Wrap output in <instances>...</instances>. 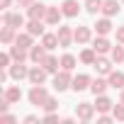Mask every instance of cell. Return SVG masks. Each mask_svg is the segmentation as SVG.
I'll return each mask as SVG.
<instances>
[{
	"label": "cell",
	"instance_id": "cell-1",
	"mask_svg": "<svg viewBox=\"0 0 124 124\" xmlns=\"http://www.w3.org/2000/svg\"><path fill=\"white\" fill-rule=\"evenodd\" d=\"M71 83H73V78H71V71H66V68H61L58 73H54V88H56L58 93H63V90H68V88H71Z\"/></svg>",
	"mask_w": 124,
	"mask_h": 124
},
{
	"label": "cell",
	"instance_id": "cell-2",
	"mask_svg": "<svg viewBox=\"0 0 124 124\" xmlns=\"http://www.w3.org/2000/svg\"><path fill=\"white\" fill-rule=\"evenodd\" d=\"M46 100H49L46 88H44V85H32V90H29V102H32V105H37V107H41Z\"/></svg>",
	"mask_w": 124,
	"mask_h": 124
},
{
	"label": "cell",
	"instance_id": "cell-3",
	"mask_svg": "<svg viewBox=\"0 0 124 124\" xmlns=\"http://www.w3.org/2000/svg\"><path fill=\"white\" fill-rule=\"evenodd\" d=\"M46 76H49V71H46L41 63H37L34 68H29V83H32V85H44Z\"/></svg>",
	"mask_w": 124,
	"mask_h": 124
},
{
	"label": "cell",
	"instance_id": "cell-4",
	"mask_svg": "<svg viewBox=\"0 0 124 124\" xmlns=\"http://www.w3.org/2000/svg\"><path fill=\"white\" fill-rule=\"evenodd\" d=\"M95 105H90V102H80L78 107H76V117L80 119V122H90L93 117H95Z\"/></svg>",
	"mask_w": 124,
	"mask_h": 124
},
{
	"label": "cell",
	"instance_id": "cell-5",
	"mask_svg": "<svg viewBox=\"0 0 124 124\" xmlns=\"http://www.w3.org/2000/svg\"><path fill=\"white\" fill-rule=\"evenodd\" d=\"M8 71H10V78H12V80H24V78H29V68L22 63V61H15V66H10Z\"/></svg>",
	"mask_w": 124,
	"mask_h": 124
},
{
	"label": "cell",
	"instance_id": "cell-6",
	"mask_svg": "<svg viewBox=\"0 0 124 124\" xmlns=\"http://www.w3.org/2000/svg\"><path fill=\"white\" fill-rule=\"evenodd\" d=\"M46 10H49V5L32 3V5L27 8V17H29V20H44V17H46Z\"/></svg>",
	"mask_w": 124,
	"mask_h": 124
},
{
	"label": "cell",
	"instance_id": "cell-7",
	"mask_svg": "<svg viewBox=\"0 0 124 124\" xmlns=\"http://www.w3.org/2000/svg\"><path fill=\"white\" fill-rule=\"evenodd\" d=\"M56 34H58V44L63 46V49H68V46L76 41V37H73V29H71V27H58V32H56Z\"/></svg>",
	"mask_w": 124,
	"mask_h": 124
},
{
	"label": "cell",
	"instance_id": "cell-8",
	"mask_svg": "<svg viewBox=\"0 0 124 124\" xmlns=\"http://www.w3.org/2000/svg\"><path fill=\"white\" fill-rule=\"evenodd\" d=\"M3 22H5L8 27H12V29H20V27H24V17H22L20 12H5Z\"/></svg>",
	"mask_w": 124,
	"mask_h": 124
},
{
	"label": "cell",
	"instance_id": "cell-9",
	"mask_svg": "<svg viewBox=\"0 0 124 124\" xmlns=\"http://www.w3.org/2000/svg\"><path fill=\"white\" fill-rule=\"evenodd\" d=\"M90 76H85V73H78L76 78H73V83H71V88L76 90V93H83V90H88L90 88Z\"/></svg>",
	"mask_w": 124,
	"mask_h": 124
},
{
	"label": "cell",
	"instance_id": "cell-10",
	"mask_svg": "<svg viewBox=\"0 0 124 124\" xmlns=\"http://www.w3.org/2000/svg\"><path fill=\"white\" fill-rule=\"evenodd\" d=\"M44 58H46V46L44 44H34L29 49V61H32V63H41Z\"/></svg>",
	"mask_w": 124,
	"mask_h": 124
},
{
	"label": "cell",
	"instance_id": "cell-11",
	"mask_svg": "<svg viewBox=\"0 0 124 124\" xmlns=\"http://www.w3.org/2000/svg\"><path fill=\"white\" fill-rule=\"evenodd\" d=\"M61 17H66V15H63V10H61V8H51V5H49L44 22H46V24H58V22H61Z\"/></svg>",
	"mask_w": 124,
	"mask_h": 124
},
{
	"label": "cell",
	"instance_id": "cell-12",
	"mask_svg": "<svg viewBox=\"0 0 124 124\" xmlns=\"http://www.w3.org/2000/svg\"><path fill=\"white\" fill-rule=\"evenodd\" d=\"M61 10H63V15H66V17H78V12H80V5H78V0H63Z\"/></svg>",
	"mask_w": 124,
	"mask_h": 124
},
{
	"label": "cell",
	"instance_id": "cell-13",
	"mask_svg": "<svg viewBox=\"0 0 124 124\" xmlns=\"http://www.w3.org/2000/svg\"><path fill=\"white\" fill-rule=\"evenodd\" d=\"M93 66L97 68V73H107V76L112 73V61H107L102 54H97V58H95V63H93Z\"/></svg>",
	"mask_w": 124,
	"mask_h": 124
},
{
	"label": "cell",
	"instance_id": "cell-14",
	"mask_svg": "<svg viewBox=\"0 0 124 124\" xmlns=\"http://www.w3.org/2000/svg\"><path fill=\"white\" fill-rule=\"evenodd\" d=\"M27 32H29L32 37H44V34H46V32H44V20H29Z\"/></svg>",
	"mask_w": 124,
	"mask_h": 124
},
{
	"label": "cell",
	"instance_id": "cell-15",
	"mask_svg": "<svg viewBox=\"0 0 124 124\" xmlns=\"http://www.w3.org/2000/svg\"><path fill=\"white\" fill-rule=\"evenodd\" d=\"M102 15L105 17L119 15V3H117V0H105V3H102Z\"/></svg>",
	"mask_w": 124,
	"mask_h": 124
},
{
	"label": "cell",
	"instance_id": "cell-16",
	"mask_svg": "<svg viewBox=\"0 0 124 124\" xmlns=\"http://www.w3.org/2000/svg\"><path fill=\"white\" fill-rule=\"evenodd\" d=\"M10 56H12V61H22V63H24V61L29 58L27 49H22L20 44H12V46H10Z\"/></svg>",
	"mask_w": 124,
	"mask_h": 124
},
{
	"label": "cell",
	"instance_id": "cell-17",
	"mask_svg": "<svg viewBox=\"0 0 124 124\" xmlns=\"http://www.w3.org/2000/svg\"><path fill=\"white\" fill-rule=\"evenodd\" d=\"M41 66L49 71V73H58V66H61V61L56 58V56H51V54H46V58L41 61Z\"/></svg>",
	"mask_w": 124,
	"mask_h": 124
},
{
	"label": "cell",
	"instance_id": "cell-18",
	"mask_svg": "<svg viewBox=\"0 0 124 124\" xmlns=\"http://www.w3.org/2000/svg\"><path fill=\"white\" fill-rule=\"evenodd\" d=\"M95 32H97L100 37H107V34L112 32V22H109V17H102V20H97V24H95Z\"/></svg>",
	"mask_w": 124,
	"mask_h": 124
},
{
	"label": "cell",
	"instance_id": "cell-19",
	"mask_svg": "<svg viewBox=\"0 0 124 124\" xmlns=\"http://www.w3.org/2000/svg\"><path fill=\"white\" fill-rule=\"evenodd\" d=\"M73 37H76L78 44H88V41H90V27H78V29H73Z\"/></svg>",
	"mask_w": 124,
	"mask_h": 124
},
{
	"label": "cell",
	"instance_id": "cell-20",
	"mask_svg": "<svg viewBox=\"0 0 124 124\" xmlns=\"http://www.w3.org/2000/svg\"><path fill=\"white\" fill-rule=\"evenodd\" d=\"M93 49H95L97 54H107V51H112V44H109L105 37H97V39L93 41Z\"/></svg>",
	"mask_w": 124,
	"mask_h": 124
},
{
	"label": "cell",
	"instance_id": "cell-21",
	"mask_svg": "<svg viewBox=\"0 0 124 124\" xmlns=\"http://www.w3.org/2000/svg\"><path fill=\"white\" fill-rule=\"evenodd\" d=\"M107 88H109V80H102V78H95V80L90 83V90H93L95 95H105Z\"/></svg>",
	"mask_w": 124,
	"mask_h": 124
},
{
	"label": "cell",
	"instance_id": "cell-22",
	"mask_svg": "<svg viewBox=\"0 0 124 124\" xmlns=\"http://www.w3.org/2000/svg\"><path fill=\"white\" fill-rule=\"evenodd\" d=\"M95 107H97V112H100V114H105V112H109L114 105H112V100H109V97H105V95H97V102H95Z\"/></svg>",
	"mask_w": 124,
	"mask_h": 124
},
{
	"label": "cell",
	"instance_id": "cell-23",
	"mask_svg": "<svg viewBox=\"0 0 124 124\" xmlns=\"http://www.w3.org/2000/svg\"><path fill=\"white\" fill-rule=\"evenodd\" d=\"M109 88H117V90L124 88V73L122 71H112L109 73Z\"/></svg>",
	"mask_w": 124,
	"mask_h": 124
},
{
	"label": "cell",
	"instance_id": "cell-24",
	"mask_svg": "<svg viewBox=\"0 0 124 124\" xmlns=\"http://www.w3.org/2000/svg\"><path fill=\"white\" fill-rule=\"evenodd\" d=\"M41 44L46 46V51H54L56 46H61L58 44V34H44L41 37Z\"/></svg>",
	"mask_w": 124,
	"mask_h": 124
},
{
	"label": "cell",
	"instance_id": "cell-25",
	"mask_svg": "<svg viewBox=\"0 0 124 124\" xmlns=\"http://www.w3.org/2000/svg\"><path fill=\"white\" fill-rule=\"evenodd\" d=\"M15 39H17V37H15V29L5 24L3 32H0V41H3V44H15Z\"/></svg>",
	"mask_w": 124,
	"mask_h": 124
},
{
	"label": "cell",
	"instance_id": "cell-26",
	"mask_svg": "<svg viewBox=\"0 0 124 124\" xmlns=\"http://www.w3.org/2000/svg\"><path fill=\"white\" fill-rule=\"evenodd\" d=\"M76 63H78V61H76V56H73V54H63V56H61V68L73 71V68H76Z\"/></svg>",
	"mask_w": 124,
	"mask_h": 124
},
{
	"label": "cell",
	"instance_id": "cell-27",
	"mask_svg": "<svg viewBox=\"0 0 124 124\" xmlns=\"http://www.w3.org/2000/svg\"><path fill=\"white\" fill-rule=\"evenodd\" d=\"M5 97H8L10 102H20V100H22V90H20L17 85H10V88L5 90Z\"/></svg>",
	"mask_w": 124,
	"mask_h": 124
},
{
	"label": "cell",
	"instance_id": "cell-28",
	"mask_svg": "<svg viewBox=\"0 0 124 124\" xmlns=\"http://www.w3.org/2000/svg\"><path fill=\"white\" fill-rule=\"evenodd\" d=\"M102 3L105 0H85V10L90 15H97V12H102Z\"/></svg>",
	"mask_w": 124,
	"mask_h": 124
},
{
	"label": "cell",
	"instance_id": "cell-29",
	"mask_svg": "<svg viewBox=\"0 0 124 124\" xmlns=\"http://www.w3.org/2000/svg\"><path fill=\"white\" fill-rule=\"evenodd\" d=\"M15 44H20L22 49H32V46H34V44H32V34H29V32H24V34H17Z\"/></svg>",
	"mask_w": 124,
	"mask_h": 124
},
{
	"label": "cell",
	"instance_id": "cell-30",
	"mask_svg": "<svg viewBox=\"0 0 124 124\" xmlns=\"http://www.w3.org/2000/svg\"><path fill=\"white\" fill-rule=\"evenodd\" d=\"M95 58H97V51H95V49H85V51L80 54V61H83V63H88V66L95 63Z\"/></svg>",
	"mask_w": 124,
	"mask_h": 124
},
{
	"label": "cell",
	"instance_id": "cell-31",
	"mask_svg": "<svg viewBox=\"0 0 124 124\" xmlns=\"http://www.w3.org/2000/svg\"><path fill=\"white\" fill-rule=\"evenodd\" d=\"M109 58L114 61V63H122V61H124V46H112Z\"/></svg>",
	"mask_w": 124,
	"mask_h": 124
},
{
	"label": "cell",
	"instance_id": "cell-32",
	"mask_svg": "<svg viewBox=\"0 0 124 124\" xmlns=\"http://www.w3.org/2000/svg\"><path fill=\"white\" fill-rule=\"evenodd\" d=\"M112 117H114L117 122H124V102H119V105L112 107Z\"/></svg>",
	"mask_w": 124,
	"mask_h": 124
},
{
	"label": "cell",
	"instance_id": "cell-33",
	"mask_svg": "<svg viewBox=\"0 0 124 124\" xmlns=\"http://www.w3.org/2000/svg\"><path fill=\"white\" fill-rule=\"evenodd\" d=\"M41 107H44V109H46V112H56V107H58V100H56V97H51V95H49V100H46V102H44V105H41Z\"/></svg>",
	"mask_w": 124,
	"mask_h": 124
},
{
	"label": "cell",
	"instance_id": "cell-34",
	"mask_svg": "<svg viewBox=\"0 0 124 124\" xmlns=\"http://www.w3.org/2000/svg\"><path fill=\"white\" fill-rule=\"evenodd\" d=\"M10 58H12L10 51L8 54H0V68H10Z\"/></svg>",
	"mask_w": 124,
	"mask_h": 124
},
{
	"label": "cell",
	"instance_id": "cell-35",
	"mask_svg": "<svg viewBox=\"0 0 124 124\" xmlns=\"http://www.w3.org/2000/svg\"><path fill=\"white\" fill-rule=\"evenodd\" d=\"M117 41H119V44H124V24L117 29Z\"/></svg>",
	"mask_w": 124,
	"mask_h": 124
},
{
	"label": "cell",
	"instance_id": "cell-36",
	"mask_svg": "<svg viewBox=\"0 0 124 124\" xmlns=\"http://www.w3.org/2000/svg\"><path fill=\"white\" fill-rule=\"evenodd\" d=\"M44 119H46V122H56V119H58V114H56V112H46V117H44Z\"/></svg>",
	"mask_w": 124,
	"mask_h": 124
},
{
	"label": "cell",
	"instance_id": "cell-37",
	"mask_svg": "<svg viewBox=\"0 0 124 124\" xmlns=\"http://www.w3.org/2000/svg\"><path fill=\"white\" fill-rule=\"evenodd\" d=\"M112 119H114V117H109V114H107V112H105V114H102V117H100V124H107V122H112Z\"/></svg>",
	"mask_w": 124,
	"mask_h": 124
},
{
	"label": "cell",
	"instance_id": "cell-38",
	"mask_svg": "<svg viewBox=\"0 0 124 124\" xmlns=\"http://www.w3.org/2000/svg\"><path fill=\"white\" fill-rule=\"evenodd\" d=\"M32 3H34V0H17V5H20V8H29Z\"/></svg>",
	"mask_w": 124,
	"mask_h": 124
},
{
	"label": "cell",
	"instance_id": "cell-39",
	"mask_svg": "<svg viewBox=\"0 0 124 124\" xmlns=\"http://www.w3.org/2000/svg\"><path fill=\"white\" fill-rule=\"evenodd\" d=\"M34 122H37L34 114H27V117H24V124H34Z\"/></svg>",
	"mask_w": 124,
	"mask_h": 124
},
{
	"label": "cell",
	"instance_id": "cell-40",
	"mask_svg": "<svg viewBox=\"0 0 124 124\" xmlns=\"http://www.w3.org/2000/svg\"><path fill=\"white\" fill-rule=\"evenodd\" d=\"M8 5H10V0H0V8H3V10H5Z\"/></svg>",
	"mask_w": 124,
	"mask_h": 124
},
{
	"label": "cell",
	"instance_id": "cell-41",
	"mask_svg": "<svg viewBox=\"0 0 124 124\" xmlns=\"http://www.w3.org/2000/svg\"><path fill=\"white\" fill-rule=\"evenodd\" d=\"M119 102H124V88H122V97H119Z\"/></svg>",
	"mask_w": 124,
	"mask_h": 124
},
{
	"label": "cell",
	"instance_id": "cell-42",
	"mask_svg": "<svg viewBox=\"0 0 124 124\" xmlns=\"http://www.w3.org/2000/svg\"><path fill=\"white\" fill-rule=\"evenodd\" d=\"M122 3H124V0H122Z\"/></svg>",
	"mask_w": 124,
	"mask_h": 124
}]
</instances>
